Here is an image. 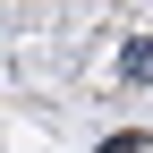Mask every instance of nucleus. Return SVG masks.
Listing matches in <instances>:
<instances>
[{"label":"nucleus","instance_id":"1","mask_svg":"<svg viewBox=\"0 0 153 153\" xmlns=\"http://www.w3.org/2000/svg\"><path fill=\"white\" fill-rule=\"evenodd\" d=\"M119 85H153V34H128L119 43Z\"/></svg>","mask_w":153,"mask_h":153},{"label":"nucleus","instance_id":"2","mask_svg":"<svg viewBox=\"0 0 153 153\" xmlns=\"http://www.w3.org/2000/svg\"><path fill=\"white\" fill-rule=\"evenodd\" d=\"M102 153H153V128H128V136H111Z\"/></svg>","mask_w":153,"mask_h":153}]
</instances>
